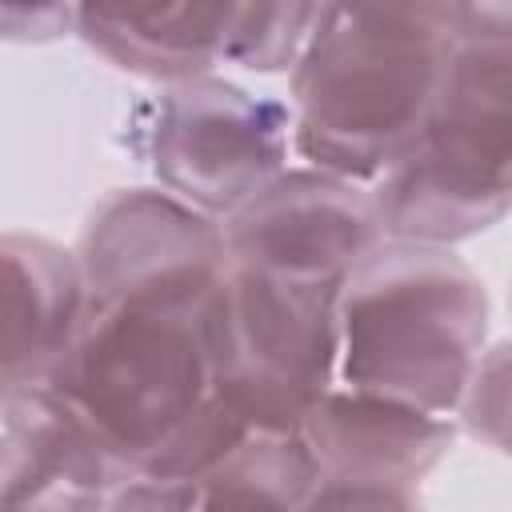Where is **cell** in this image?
Instances as JSON below:
<instances>
[{
	"label": "cell",
	"instance_id": "5bb4252c",
	"mask_svg": "<svg viewBox=\"0 0 512 512\" xmlns=\"http://www.w3.org/2000/svg\"><path fill=\"white\" fill-rule=\"evenodd\" d=\"M324 16V4H236L224 60L244 72H292Z\"/></svg>",
	"mask_w": 512,
	"mask_h": 512
},
{
	"label": "cell",
	"instance_id": "52a82bcc",
	"mask_svg": "<svg viewBox=\"0 0 512 512\" xmlns=\"http://www.w3.org/2000/svg\"><path fill=\"white\" fill-rule=\"evenodd\" d=\"M92 304L204 308L228 272L224 224L164 188H116L92 212L76 244Z\"/></svg>",
	"mask_w": 512,
	"mask_h": 512
},
{
	"label": "cell",
	"instance_id": "277c9868",
	"mask_svg": "<svg viewBox=\"0 0 512 512\" xmlns=\"http://www.w3.org/2000/svg\"><path fill=\"white\" fill-rule=\"evenodd\" d=\"M40 384L136 476L212 396L204 308L92 304Z\"/></svg>",
	"mask_w": 512,
	"mask_h": 512
},
{
	"label": "cell",
	"instance_id": "30bf717a",
	"mask_svg": "<svg viewBox=\"0 0 512 512\" xmlns=\"http://www.w3.org/2000/svg\"><path fill=\"white\" fill-rule=\"evenodd\" d=\"M300 436L308 440L324 480L416 488L452 452L456 420L332 384L308 408Z\"/></svg>",
	"mask_w": 512,
	"mask_h": 512
},
{
	"label": "cell",
	"instance_id": "4fadbf2b",
	"mask_svg": "<svg viewBox=\"0 0 512 512\" xmlns=\"http://www.w3.org/2000/svg\"><path fill=\"white\" fill-rule=\"evenodd\" d=\"M324 472L300 432L252 428L204 480L200 512H300Z\"/></svg>",
	"mask_w": 512,
	"mask_h": 512
},
{
	"label": "cell",
	"instance_id": "7a4b0ae2",
	"mask_svg": "<svg viewBox=\"0 0 512 512\" xmlns=\"http://www.w3.org/2000/svg\"><path fill=\"white\" fill-rule=\"evenodd\" d=\"M488 348V292L440 244L380 240L340 288L336 384L456 416Z\"/></svg>",
	"mask_w": 512,
	"mask_h": 512
},
{
	"label": "cell",
	"instance_id": "d6986e66",
	"mask_svg": "<svg viewBox=\"0 0 512 512\" xmlns=\"http://www.w3.org/2000/svg\"><path fill=\"white\" fill-rule=\"evenodd\" d=\"M452 40H492L512 44V4H436Z\"/></svg>",
	"mask_w": 512,
	"mask_h": 512
},
{
	"label": "cell",
	"instance_id": "8992f818",
	"mask_svg": "<svg viewBox=\"0 0 512 512\" xmlns=\"http://www.w3.org/2000/svg\"><path fill=\"white\" fill-rule=\"evenodd\" d=\"M144 136L160 188L224 224L288 172L292 108L232 80L200 76L152 100Z\"/></svg>",
	"mask_w": 512,
	"mask_h": 512
},
{
	"label": "cell",
	"instance_id": "6da1fadb",
	"mask_svg": "<svg viewBox=\"0 0 512 512\" xmlns=\"http://www.w3.org/2000/svg\"><path fill=\"white\" fill-rule=\"evenodd\" d=\"M452 44L436 4H324L292 68V152L372 188L416 140Z\"/></svg>",
	"mask_w": 512,
	"mask_h": 512
},
{
	"label": "cell",
	"instance_id": "9c48e42d",
	"mask_svg": "<svg viewBox=\"0 0 512 512\" xmlns=\"http://www.w3.org/2000/svg\"><path fill=\"white\" fill-rule=\"evenodd\" d=\"M4 504L0 512H108L132 472L44 384L4 388Z\"/></svg>",
	"mask_w": 512,
	"mask_h": 512
},
{
	"label": "cell",
	"instance_id": "7c38bea8",
	"mask_svg": "<svg viewBox=\"0 0 512 512\" xmlns=\"http://www.w3.org/2000/svg\"><path fill=\"white\" fill-rule=\"evenodd\" d=\"M236 4H76V36L120 72L164 88L224 64Z\"/></svg>",
	"mask_w": 512,
	"mask_h": 512
},
{
	"label": "cell",
	"instance_id": "ac0fdd59",
	"mask_svg": "<svg viewBox=\"0 0 512 512\" xmlns=\"http://www.w3.org/2000/svg\"><path fill=\"white\" fill-rule=\"evenodd\" d=\"M0 28H4V40H20V44L56 40L64 32H76V4H36V8L4 4Z\"/></svg>",
	"mask_w": 512,
	"mask_h": 512
},
{
	"label": "cell",
	"instance_id": "9a60e30c",
	"mask_svg": "<svg viewBox=\"0 0 512 512\" xmlns=\"http://www.w3.org/2000/svg\"><path fill=\"white\" fill-rule=\"evenodd\" d=\"M456 416L480 444L512 456V340L484 348Z\"/></svg>",
	"mask_w": 512,
	"mask_h": 512
},
{
	"label": "cell",
	"instance_id": "8fae6325",
	"mask_svg": "<svg viewBox=\"0 0 512 512\" xmlns=\"http://www.w3.org/2000/svg\"><path fill=\"white\" fill-rule=\"evenodd\" d=\"M4 264V388L40 384L80 332L92 292L80 256L32 232L0 240Z\"/></svg>",
	"mask_w": 512,
	"mask_h": 512
},
{
	"label": "cell",
	"instance_id": "ba28073f",
	"mask_svg": "<svg viewBox=\"0 0 512 512\" xmlns=\"http://www.w3.org/2000/svg\"><path fill=\"white\" fill-rule=\"evenodd\" d=\"M380 240L372 188L320 168H288L224 220L228 264L328 288H344Z\"/></svg>",
	"mask_w": 512,
	"mask_h": 512
},
{
	"label": "cell",
	"instance_id": "3957f363",
	"mask_svg": "<svg viewBox=\"0 0 512 512\" xmlns=\"http://www.w3.org/2000/svg\"><path fill=\"white\" fill-rule=\"evenodd\" d=\"M384 240L452 248L512 212V44L456 40L416 140L372 184Z\"/></svg>",
	"mask_w": 512,
	"mask_h": 512
},
{
	"label": "cell",
	"instance_id": "e0dca14e",
	"mask_svg": "<svg viewBox=\"0 0 512 512\" xmlns=\"http://www.w3.org/2000/svg\"><path fill=\"white\" fill-rule=\"evenodd\" d=\"M108 512H200V484L132 476L112 492Z\"/></svg>",
	"mask_w": 512,
	"mask_h": 512
},
{
	"label": "cell",
	"instance_id": "5b68a950",
	"mask_svg": "<svg viewBox=\"0 0 512 512\" xmlns=\"http://www.w3.org/2000/svg\"><path fill=\"white\" fill-rule=\"evenodd\" d=\"M212 392L248 424L300 432L336 384L340 288L228 264L204 304Z\"/></svg>",
	"mask_w": 512,
	"mask_h": 512
},
{
	"label": "cell",
	"instance_id": "2e32d148",
	"mask_svg": "<svg viewBox=\"0 0 512 512\" xmlns=\"http://www.w3.org/2000/svg\"><path fill=\"white\" fill-rule=\"evenodd\" d=\"M300 512H424L416 488L388 484H352V480H320Z\"/></svg>",
	"mask_w": 512,
	"mask_h": 512
}]
</instances>
